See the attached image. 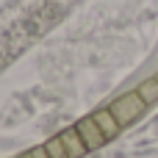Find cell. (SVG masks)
I'll use <instances>...</instances> for the list:
<instances>
[{"label": "cell", "mask_w": 158, "mask_h": 158, "mask_svg": "<svg viewBox=\"0 0 158 158\" xmlns=\"http://www.w3.org/2000/svg\"><path fill=\"white\" fill-rule=\"evenodd\" d=\"M108 111L117 117V122L122 125V131L128 128V125H133L142 114H147L150 111V103H147V97L139 92V89H133V92H128V94H122V97H117L114 103H108Z\"/></svg>", "instance_id": "obj_1"}, {"label": "cell", "mask_w": 158, "mask_h": 158, "mask_svg": "<svg viewBox=\"0 0 158 158\" xmlns=\"http://www.w3.org/2000/svg\"><path fill=\"white\" fill-rule=\"evenodd\" d=\"M75 131L81 133V139L86 142V147L89 150H97V147H103L108 139L103 136V131H100V125L94 122V117L89 114V117H83V119H78L75 122Z\"/></svg>", "instance_id": "obj_2"}, {"label": "cell", "mask_w": 158, "mask_h": 158, "mask_svg": "<svg viewBox=\"0 0 158 158\" xmlns=\"http://www.w3.org/2000/svg\"><path fill=\"white\" fill-rule=\"evenodd\" d=\"M58 136H61V142H64V147H67L69 158H83V156H89V153H92V150L86 147V142L81 139V133L75 131V125H72V128H67V131H61Z\"/></svg>", "instance_id": "obj_3"}, {"label": "cell", "mask_w": 158, "mask_h": 158, "mask_svg": "<svg viewBox=\"0 0 158 158\" xmlns=\"http://www.w3.org/2000/svg\"><path fill=\"white\" fill-rule=\"evenodd\" d=\"M92 117H94V122L100 125V131H103V136H106L108 142H111V139H117V136L122 133V125H119V122H117V117L108 111V106H106V108H100V111H94Z\"/></svg>", "instance_id": "obj_4"}, {"label": "cell", "mask_w": 158, "mask_h": 158, "mask_svg": "<svg viewBox=\"0 0 158 158\" xmlns=\"http://www.w3.org/2000/svg\"><path fill=\"white\" fill-rule=\"evenodd\" d=\"M44 150H47V156H50V158H69L64 142H61V136H53L50 142H44Z\"/></svg>", "instance_id": "obj_5"}, {"label": "cell", "mask_w": 158, "mask_h": 158, "mask_svg": "<svg viewBox=\"0 0 158 158\" xmlns=\"http://www.w3.org/2000/svg\"><path fill=\"white\" fill-rule=\"evenodd\" d=\"M17 158H50V156H47L44 144H39V147H31L28 153H22V156H17Z\"/></svg>", "instance_id": "obj_6"}]
</instances>
